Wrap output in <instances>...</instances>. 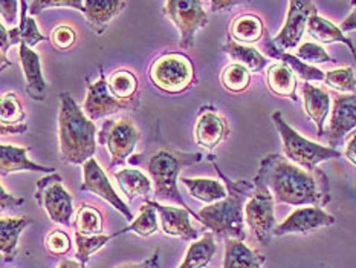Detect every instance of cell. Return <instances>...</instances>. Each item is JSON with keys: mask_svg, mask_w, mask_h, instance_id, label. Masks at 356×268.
<instances>
[{"mask_svg": "<svg viewBox=\"0 0 356 268\" xmlns=\"http://www.w3.org/2000/svg\"><path fill=\"white\" fill-rule=\"evenodd\" d=\"M273 121L278 135L282 138L284 157L291 163H296L301 168H305V171L314 172L315 168H318V164L324 163V161L341 158V152H338L337 149L309 141L307 138L301 136L296 129H292L284 121L282 112H274Z\"/></svg>", "mask_w": 356, "mask_h": 268, "instance_id": "5", "label": "cell"}, {"mask_svg": "<svg viewBox=\"0 0 356 268\" xmlns=\"http://www.w3.org/2000/svg\"><path fill=\"white\" fill-rule=\"evenodd\" d=\"M202 0H168L162 8L167 19L179 31V46L182 49L195 48V37L199 29L208 25V15Z\"/></svg>", "mask_w": 356, "mask_h": 268, "instance_id": "9", "label": "cell"}, {"mask_svg": "<svg viewBox=\"0 0 356 268\" xmlns=\"http://www.w3.org/2000/svg\"><path fill=\"white\" fill-rule=\"evenodd\" d=\"M152 83L168 94H181L195 83V66L179 52H168L153 61L149 69Z\"/></svg>", "mask_w": 356, "mask_h": 268, "instance_id": "6", "label": "cell"}, {"mask_svg": "<svg viewBox=\"0 0 356 268\" xmlns=\"http://www.w3.org/2000/svg\"><path fill=\"white\" fill-rule=\"evenodd\" d=\"M107 84H109L111 94L121 102H131L138 92V79L129 69L113 71L107 79Z\"/></svg>", "mask_w": 356, "mask_h": 268, "instance_id": "33", "label": "cell"}, {"mask_svg": "<svg viewBox=\"0 0 356 268\" xmlns=\"http://www.w3.org/2000/svg\"><path fill=\"white\" fill-rule=\"evenodd\" d=\"M335 216L326 213L320 207H300L293 210L280 226L274 230L275 236H284L291 233H311L314 230L334 226Z\"/></svg>", "mask_w": 356, "mask_h": 268, "instance_id": "16", "label": "cell"}, {"mask_svg": "<svg viewBox=\"0 0 356 268\" xmlns=\"http://www.w3.org/2000/svg\"><path fill=\"white\" fill-rule=\"evenodd\" d=\"M296 57H298L301 61H305L307 65H321V63H329V61H335L332 60L329 54L321 48L320 45L312 43V42H306L300 46L297 49Z\"/></svg>", "mask_w": 356, "mask_h": 268, "instance_id": "40", "label": "cell"}, {"mask_svg": "<svg viewBox=\"0 0 356 268\" xmlns=\"http://www.w3.org/2000/svg\"><path fill=\"white\" fill-rule=\"evenodd\" d=\"M266 258L257 250H251L243 241L225 239L223 268H261Z\"/></svg>", "mask_w": 356, "mask_h": 268, "instance_id": "24", "label": "cell"}, {"mask_svg": "<svg viewBox=\"0 0 356 268\" xmlns=\"http://www.w3.org/2000/svg\"><path fill=\"white\" fill-rule=\"evenodd\" d=\"M139 130L129 118L107 120L98 134V140L111 152V167L121 166L129 161L139 141Z\"/></svg>", "mask_w": 356, "mask_h": 268, "instance_id": "10", "label": "cell"}, {"mask_svg": "<svg viewBox=\"0 0 356 268\" xmlns=\"http://www.w3.org/2000/svg\"><path fill=\"white\" fill-rule=\"evenodd\" d=\"M51 42H52L54 46H56V49L67 51L75 45L76 33L74 31V28H71V26L58 25V26L54 28V31H52Z\"/></svg>", "mask_w": 356, "mask_h": 268, "instance_id": "42", "label": "cell"}, {"mask_svg": "<svg viewBox=\"0 0 356 268\" xmlns=\"http://www.w3.org/2000/svg\"><path fill=\"white\" fill-rule=\"evenodd\" d=\"M0 120L2 126H13V125H23L25 123V111L19 102L17 95L14 92H6L0 98Z\"/></svg>", "mask_w": 356, "mask_h": 268, "instance_id": "38", "label": "cell"}, {"mask_svg": "<svg viewBox=\"0 0 356 268\" xmlns=\"http://www.w3.org/2000/svg\"><path fill=\"white\" fill-rule=\"evenodd\" d=\"M34 198L52 222L65 227L72 226L74 201L69 191L63 187L61 175L51 173L38 180Z\"/></svg>", "mask_w": 356, "mask_h": 268, "instance_id": "8", "label": "cell"}, {"mask_svg": "<svg viewBox=\"0 0 356 268\" xmlns=\"http://www.w3.org/2000/svg\"><path fill=\"white\" fill-rule=\"evenodd\" d=\"M20 65L26 79V92L35 102H43L49 94V84L42 74L40 56L26 45H19Z\"/></svg>", "mask_w": 356, "mask_h": 268, "instance_id": "19", "label": "cell"}, {"mask_svg": "<svg viewBox=\"0 0 356 268\" xmlns=\"http://www.w3.org/2000/svg\"><path fill=\"white\" fill-rule=\"evenodd\" d=\"M0 43H2V56H0V58H2V65H0V68H2L3 71L5 68L13 65L11 61H8L6 58V51L11 46V43H10V37H8V29L5 28L3 23H0Z\"/></svg>", "mask_w": 356, "mask_h": 268, "instance_id": "45", "label": "cell"}, {"mask_svg": "<svg viewBox=\"0 0 356 268\" xmlns=\"http://www.w3.org/2000/svg\"><path fill=\"white\" fill-rule=\"evenodd\" d=\"M303 102L307 117L315 123L316 130H318V136H323L324 123H326L327 113L330 111V95L321 88H316L311 83H305Z\"/></svg>", "mask_w": 356, "mask_h": 268, "instance_id": "21", "label": "cell"}, {"mask_svg": "<svg viewBox=\"0 0 356 268\" xmlns=\"http://www.w3.org/2000/svg\"><path fill=\"white\" fill-rule=\"evenodd\" d=\"M26 130H28L26 123H23V125H13V126H0V132H2V135L25 134Z\"/></svg>", "mask_w": 356, "mask_h": 268, "instance_id": "49", "label": "cell"}, {"mask_svg": "<svg viewBox=\"0 0 356 268\" xmlns=\"http://www.w3.org/2000/svg\"><path fill=\"white\" fill-rule=\"evenodd\" d=\"M112 236L98 235V236H86L75 232V244H76V259L80 264H86L98 250H102L104 245L109 244Z\"/></svg>", "mask_w": 356, "mask_h": 268, "instance_id": "37", "label": "cell"}, {"mask_svg": "<svg viewBox=\"0 0 356 268\" xmlns=\"http://www.w3.org/2000/svg\"><path fill=\"white\" fill-rule=\"evenodd\" d=\"M274 196L266 189L255 187L245 204V221L261 245H269L275 230Z\"/></svg>", "mask_w": 356, "mask_h": 268, "instance_id": "11", "label": "cell"}, {"mask_svg": "<svg viewBox=\"0 0 356 268\" xmlns=\"http://www.w3.org/2000/svg\"><path fill=\"white\" fill-rule=\"evenodd\" d=\"M223 88L229 92H243L250 88L251 72L238 63H231L220 74Z\"/></svg>", "mask_w": 356, "mask_h": 268, "instance_id": "36", "label": "cell"}, {"mask_svg": "<svg viewBox=\"0 0 356 268\" xmlns=\"http://www.w3.org/2000/svg\"><path fill=\"white\" fill-rule=\"evenodd\" d=\"M216 172L227 182L228 196L219 203L204 207L197 213V219L211 230V233L223 239H246L245 232V204L250 199L254 184L248 181H231L225 173H222L218 164L213 163Z\"/></svg>", "mask_w": 356, "mask_h": 268, "instance_id": "4", "label": "cell"}, {"mask_svg": "<svg viewBox=\"0 0 356 268\" xmlns=\"http://www.w3.org/2000/svg\"><path fill=\"white\" fill-rule=\"evenodd\" d=\"M31 224L33 219L28 216L0 219V250H2L3 262H13L17 256L19 236Z\"/></svg>", "mask_w": 356, "mask_h": 268, "instance_id": "22", "label": "cell"}, {"mask_svg": "<svg viewBox=\"0 0 356 268\" xmlns=\"http://www.w3.org/2000/svg\"><path fill=\"white\" fill-rule=\"evenodd\" d=\"M236 5H242V2H231V0H213V2L210 3V6H211V11H214V13H223V11H227L228 8H233V6H236Z\"/></svg>", "mask_w": 356, "mask_h": 268, "instance_id": "48", "label": "cell"}, {"mask_svg": "<svg viewBox=\"0 0 356 268\" xmlns=\"http://www.w3.org/2000/svg\"><path fill=\"white\" fill-rule=\"evenodd\" d=\"M31 148H20V145L13 144H2L0 145V168H2V176L17 173V172H43V173H54L56 168L44 167L35 164L31 161L26 153Z\"/></svg>", "mask_w": 356, "mask_h": 268, "instance_id": "20", "label": "cell"}, {"mask_svg": "<svg viewBox=\"0 0 356 268\" xmlns=\"http://www.w3.org/2000/svg\"><path fill=\"white\" fill-rule=\"evenodd\" d=\"M134 103L131 102H121V100L115 98L111 90L109 84H107L104 74L102 72L99 80L90 83L88 88V95L84 100L83 112L90 121H97L99 118L109 117V115L118 113L121 111L131 109Z\"/></svg>", "mask_w": 356, "mask_h": 268, "instance_id": "14", "label": "cell"}, {"mask_svg": "<svg viewBox=\"0 0 356 268\" xmlns=\"http://www.w3.org/2000/svg\"><path fill=\"white\" fill-rule=\"evenodd\" d=\"M80 190L90 191V194H95L97 196L103 198L115 210H118L121 214H124L127 221H135L130 207L124 203L117 191H115L112 184L109 182V178H107V175L104 173L103 168L99 167L95 158H90L88 163L83 166V184Z\"/></svg>", "mask_w": 356, "mask_h": 268, "instance_id": "13", "label": "cell"}, {"mask_svg": "<svg viewBox=\"0 0 356 268\" xmlns=\"http://www.w3.org/2000/svg\"><path fill=\"white\" fill-rule=\"evenodd\" d=\"M113 176L118 181L121 190L127 196L129 201H135L136 198H145V201H149V198L154 191L152 180L135 167L113 172Z\"/></svg>", "mask_w": 356, "mask_h": 268, "instance_id": "23", "label": "cell"}, {"mask_svg": "<svg viewBox=\"0 0 356 268\" xmlns=\"http://www.w3.org/2000/svg\"><path fill=\"white\" fill-rule=\"evenodd\" d=\"M307 33L311 37H314L316 42L320 43H335L339 42L346 45L349 48L350 54L356 61V49L355 45L349 37L344 36V33L338 26H335L330 20L321 17L318 14H314L307 22Z\"/></svg>", "mask_w": 356, "mask_h": 268, "instance_id": "27", "label": "cell"}, {"mask_svg": "<svg viewBox=\"0 0 356 268\" xmlns=\"http://www.w3.org/2000/svg\"><path fill=\"white\" fill-rule=\"evenodd\" d=\"M97 127L69 92L60 94L58 145L65 164L84 166L97 152Z\"/></svg>", "mask_w": 356, "mask_h": 268, "instance_id": "3", "label": "cell"}, {"mask_svg": "<svg viewBox=\"0 0 356 268\" xmlns=\"http://www.w3.org/2000/svg\"><path fill=\"white\" fill-rule=\"evenodd\" d=\"M265 51L269 57L280 60L282 63L288 65L293 74H297L301 80H305V83L309 81H324L326 79V72L321 71V69L311 66L305 63V61H301L298 57L292 56V54L284 52L282 49H278L277 46L274 45V42L270 40V38L266 36V40H265Z\"/></svg>", "mask_w": 356, "mask_h": 268, "instance_id": "25", "label": "cell"}, {"mask_svg": "<svg viewBox=\"0 0 356 268\" xmlns=\"http://www.w3.org/2000/svg\"><path fill=\"white\" fill-rule=\"evenodd\" d=\"M229 34L240 45L257 43L265 36V23L255 14H240L231 22Z\"/></svg>", "mask_w": 356, "mask_h": 268, "instance_id": "28", "label": "cell"}, {"mask_svg": "<svg viewBox=\"0 0 356 268\" xmlns=\"http://www.w3.org/2000/svg\"><path fill=\"white\" fill-rule=\"evenodd\" d=\"M316 13V6L309 0H293L288 3V15H286L284 26L280 33L273 38L274 45L278 49L288 51L297 48L305 31L307 29V22Z\"/></svg>", "mask_w": 356, "mask_h": 268, "instance_id": "12", "label": "cell"}, {"mask_svg": "<svg viewBox=\"0 0 356 268\" xmlns=\"http://www.w3.org/2000/svg\"><path fill=\"white\" fill-rule=\"evenodd\" d=\"M352 13L349 14V17H347L339 29L343 31V33H350V31L356 29V2H352Z\"/></svg>", "mask_w": 356, "mask_h": 268, "instance_id": "47", "label": "cell"}, {"mask_svg": "<svg viewBox=\"0 0 356 268\" xmlns=\"http://www.w3.org/2000/svg\"><path fill=\"white\" fill-rule=\"evenodd\" d=\"M228 125L225 118L211 106L200 107L195 126V140L197 145L213 150L228 136Z\"/></svg>", "mask_w": 356, "mask_h": 268, "instance_id": "17", "label": "cell"}, {"mask_svg": "<svg viewBox=\"0 0 356 268\" xmlns=\"http://www.w3.org/2000/svg\"><path fill=\"white\" fill-rule=\"evenodd\" d=\"M266 83L274 95L288 97L297 102V79L288 65L282 61L270 65L266 71Z\"/></svg>", "mask_w": 356, "mask_h": 268, "instance_id": "26", "label": "cell"}, {"mask_svg": "<svg viewBox=\"0 0 356 268\" xmlns=\"http://www.w3.org/2000/svg\"><path fill=\"white\" fill-rule=\"evenodd\" d=\"M202 159L204 155L199 152H181L170 145H150L145 152L131 155L129 163L145 168L153 182V195L158 203L165 201L179 204L184 209L190 210L193 216L197 218V214L190 209L177 190V178H179L182 168L195 166Z\"/></svg>", "mask_w": 356, "mask_h": 268, "instance_id": "2", "label": "cell"}, {"mask_svg": "<svg viewBox=\"0 0 356 268\" xmlns=\"http://www.w3.org/2000/svg\"><path fill=\"white\" fill-rule=\"evenodd\" d=\"M147 203L159 213L162 233L165 236L181 237L182 241L197 239V230L193 228L190 222V210L184 209V207L164 205L158 201H150V199Z\"/></svg>", "mask_w": 356, "mask_h": 268, "instance_id": "18", "label": "cell"}, {"mask_svg": "<svg viewBox=\"0 0 356 268\" xmlns=\"http://www.w3.org/2000/svg\"><path fill=\"white\" fill-rule=\"evenodd\" d=\"M346 158L350 161L353 166H356V135H353L349 143L346 145Z\"/></svg>", "mask_w": 356, "mask_h": 268, "instance_id": "50", "label": "cell"}, {"mask_svg": "<svg viewBox=\"0 0 356 268\" xmlns=\"http://www.w3.org/2000/svg\"><path fill=\"white\" fill-rule=\"evenodd\" d=\"M74 227L76 233L86 236L103 235V214L94 205L81 204L75 214Z\"/></svg>", "mask_w": 356, "mask_h": 268, "instance_id": "34", "label": "cell"}, {"mask_svg": "<svg viewBox=\"0 0 356 268\" xmlns=\"http://www.w3.org/2000/svg\"><path fill=\"white\" fill-rule=\"evenodd\" d=\"M353 135H356V129H355V130H353Z\"/></svg>", "mask_w": 356, "mask_h": 268, "instance_id": "52", "label": "cell"}, {"mask_svg": "<svg viewBox=\"0 0 356 268\" xmlns=\"http://www.w3.org/2000/svg\"><path fill=\"white\" fill-rule=\"evenodd\" d=\"M58 268H84L83 264H80L79 260H71V259H63Z\"/></svg>", "mask_w": 356, "mask_h": 268, "instance_id": "51", "label": "cell"}, {"mask_svg": "<svg viewBox=\"0 0 356 268\" xmlns=\"http://www.w3.org/2000/svg\"><path fill=\"white\" fill-rule=\"evenodd\" d=\"M356 129V92L353 94H341L334 98L330 125L327 127L326 140L329 148L335 149L344 140L347 134Z\"/></svg>", "mask_w": 356, "mask_h": 268, "instance_id": "15", "label": "cell"}, {"mask_svg": "<svg viewBox=\"0 0 356 268\" xmlns=\"http://www.w3.org/2000/svg\"><path fill=\"white\" fill-rule=\"evenodd\" d=\"M28 2H22V14H20V25L17 28H13L8 31V37H10V43L13 45H26L29 48H34L37 43L48 40V37L43 36L38 31L37 22L34 17H28L26 8Z\"/></svg>", "mask_w": 356, "mask_h": 268, "instance_id": "30", "label": "cell"}, {"mask_svg": "<svg viewBox=\"0 0 356 268\" xmlns=\"http://www.w3.org/2000/svg\"><path fill=\"white\" fill-rule=\"evenodd\" d=\"M216 250H218V245L214 242V235L208 232L199 241L190 245L179 268H204L211 262Z\"/></svg>", "mask_w": 356, "mask_h": 268, "instance_id": "31", "label": "cell"}, {"mask_svg": "<svg viewBox=\"0 0 356 268\" xmlns=\"http://www.w3.org/2000/svg\"><path fill=\"white\" fill-rule=\"evenodd\" d=\"M118 268H161V264H159V250H154L153 255L149 259H145L144 262L127 264V265H121Z\"/></svg>", "mask_w": 356, "mask_h": 268, "instance_id": "46", "label": "cell"}, {"mask_svg": "<svg viewBox=\"0 0 356 268\" xmlns=\"http://www.w3.org/2000/svg\"><path fill=\"white\" fill-rule=\"evenodd\" d=\"M252 184L255 187L269 190L275 204L323 209L332 201L329 178L321 168L307 172L277 153L261 158Z\"/></svg>", "mask_w": 356, "mask_h": 268, "instance_id": "1", "label": "cell"}, {"mask_svg": "<svg viewBox=\"0 0 356 268\" xmlns=\"http://www.w3.org/2000/svg\"><path fill=\"white\" fill-rule=\"evenodd\" d=\"M222 49L228 54L229 58L234 60V63L245 66L250 72H260L268 63L266 57L261 56L257 49L248 48V46L240 45L234 40H228Z\"/></svg>", "mask_w": 356, "mask_h": 268, "instance_id": "32", "label": "cell"}, {"mask_svg": "<svg viewBox=\"0 0 356 268\" xmlns=\"http://www.w3.org/2000/svg\"><path fill=\"white\" fill-rule=\"evenodd\" d=\"M127 232H135L138 236L141 237H149L153 233L158 232V216H156V210H154V207H152L149 203H144L141 205V209H139V214L138 218H135L134 222H130V224L122 228L121 232L112 235V237H118L120 235H124Z\"/></svg>", "mask_w": 356, "mask_h": 268, "instance_id": "35", "label": "cell"}, {"mask_svg": "<svg viewBox=\"0 0 356 268\" xmlns=\"http://www.w3.org/2000/svg\"><path fill=\"white\" fill-rule=\"evenodd\" d=\"M122 0H34L29 3V13L33 15L40 14L44 8L69 6L84 14L89 26L102 36L109 22L126 8Z\"/></svg>", "mask_w": 356, "mask_h": 268, "instance_id": "7", "label": "cell"}, {"mask_svg": "<svg viewBox=\"0 0 356 268\" xmlns=\"http://www.w3.org/2000/svg\"><path fill=\"white\" fill-rule=\"evenodd\" d=\"M44 247L52 256H65L71 250V237L63 230H52L46 236Z\"/></svg>", "mask_w": 356, "mask_h": 268, "instance_id": "41", "label": "cell"}, {"mask_svg": "<svg viewBox=\"0 0 356 268\" xmlns=\"http://www.w3.org/2000/svg\"><path fill=\"white\" fill-rule=\"evenodd\" d=\"M324 83H326L329 88L339 90V92H350V94L356 92L355 72H353V69L349 66L334 69V71L326 72V79H324Z\"/></svg>", "mask_w": 356, "mask_h": 268, "instance_id": "39", "label": "cell"}, {"mask_svg": "<svg viewBox=\"0 0 356 268\" xmlns=\"http://www.w3.org/2000/svg\"><path fill=\"white\" fill-rule=\"evenodd\" d=\"M181 181L184 182V186L188 189L190 195L193 198H196L199 201L207 203L210 205L214 203H219L228 196L227 186H223V184L218 180L185 178V176H182Z\"/></svg>", "mask_w": 356, "mask_h": 268, "instance_id": "29", "label": "cell"}, {"mask_svg": "<svg viewBox=\"0 0 356 268\" xmlns=\"http://www.w3.org/2000/svg\"><path fill=\"white\" fill-rule=\"evenodd\" d=\"M20 2H8V0H2L0 2V13H2L3 22L10 23V25H15L17 23V8Z\"/></svg>", "mask_w": 356, "mask_h": 268, "instance_id": "43", "label": "cell"}, {"mask_svg": "<svg viewBox=\"0 0 356 268\" xmlns=\"http://www.w3.org/2000/svg\"><path fill=\"white\" fill-rule=\"evenodd\" d=\"M25 204V199L23 198H15L11 194H8L5 187H0V205H2V210L6 209H15V207Z\"/></svg>", "mask_w": 356, "mask_h": 268, "instance_id": "44", "label": "cell"}]
</instances>
